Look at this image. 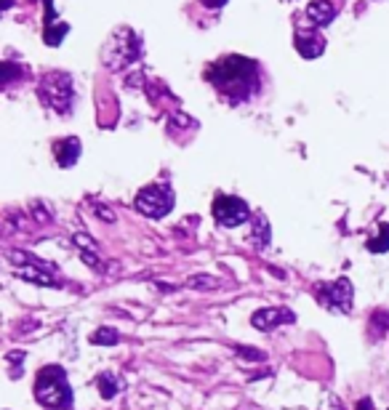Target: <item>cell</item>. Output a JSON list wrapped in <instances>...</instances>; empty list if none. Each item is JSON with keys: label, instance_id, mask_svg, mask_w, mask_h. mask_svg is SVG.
Returning <instances> with one entry per match:
<instances>
[{"label": "cell", "instance_id": "4", "mask_svg": "<svg viewBox=\"0 0 389 410\" xmlns=\"http://www.w3.org/2000/svg\"><path fill=\"white\" fill-rule=\"evenodd\" d=\"M139 53H142L139 38H136L131 29H121V32H115L112 40H109L107 51H104V64H109L112 69H121V67L136 62Z\"/></svg>", "mask_w": 389, "mask_h": 410}, {"label": "cell", "instance_id": "21", "mask_svg": "<svg viewBox=\"0 0 389 410\" xmlns=\"http://www.w3.org/2000/svg\"><path fill=\"white\" fill-rule=\"evenodd\" d=\"M189 285H216V282L211 278H198V280H192Z\"/></svg>", "mask_w": 389, "mask_h": 410}, {"label": "cell", "instance_id": "12", "mask_svg": "<svg viewBox=\"0 0 389 410\" xmlns=\"http://www.w3.org/2000/svg\"><path fill=\"white\" fill-rule=\"evenodd\" d=\"M54 19H56V13L54 8H51V0H48V13H46V29H43V40L48 43V46H59L62 40H64V35L69 32V27L62 22V25H54Z\"/></svg>", "mask_w": 389, "mask_h": 410}, {"label": "cell", "instance_id": "15", "mask_svg": "<svg viewBox=\"0 0 389 410\" xmlns=\"http://www.w3.org/2000/svg\"><path fill=\"white\" fill-rule=\"evenodd\" d=\"M254 242H256V248H267L269 226H267V219H264V216H259V229H254Z\"/></svg>", "mask_w": 389, "mask_h": 410}, {"label": "cell", "instance_id": "11", "mask_svg": "<svg viewBox=\"0 0 389 410\" xmlns=\"http://www.w3.org/2000/svg\"><path fill=\"white\" fill-rule=\"evenodd\" d=\"M307 19L315 27H325L336 19V6L331 0H312L307 6Z\"/></svg>", "mask_w": 389, "mask_h": 410}, {"label": "cell", "instance_id": "20", "mask_svg": "<svg viewBox=\"0 0 389 410\" xmlns=\"http://www.w3.org/2000/svg\"><path fill=\"white\" fill-rule=\"evenodd\" d=\"M203 6H208V8H221L227 0H200Z\"/></svg>", "mask_w": 389, "mask_h": 410}, {"label": "cell", "instance_id": "6", "mask_svg": "<svg viewBox=\"0 0 389 410\" xmlns=\"http://www.w3.org/2000/svg\"><path fill=\"white\" fill-rule=\"evenodd\" d=\"M318 299L328 312L336 315H347L352 309V282L347 278H339L334 282H320L318 288Z\"/></svg>", "mask_w": 389, "mask_h": 410}, {"label": "cell", "instance_id": "2", "mask_svg": "<svg viewBox=\"0 0 389 410\" xmlns=\"http://www.w3.org/2000/svg\"><path fill=\"white\" fill-rule=\"evenodd\" d=\"M35 397L41 405L51 410H69L72 408V386L67 381V373L59 365H48L38 373L35 381Z\"/></svg>", "mask_w": 389, "mask_h": 410}, {"label": "cell", "instance_id": "17", "mask_svg": "<svg viewBox=\"0 0 389 410\" xmlns=\"http://www.w3.org/2000/svg\"><path fill=\"white\" fill-rule=\"evenodd\" d=\"M91 341L94 344H118V333L112 331V328H102V331H96L91 336Z\"/></svg>", "mask_w": 389, "mask_h": 410}, {"label": "cell", "instance_id": "9", "mask_svg": "<svg viewBox=\"0 0 389 410\" xmlns=\"http://www.w3.org/2000/svg\"><path fill=\"white\" fill-rule=\"evenodd\" d=\"M296 51L301 53L304 59H318L322 51H325V38L318 35V32H307V29H299L294 38Z\"/></svg>", "mask_w": 389, "mask_h": 410}, {"label": "cell", "instance_id": "19", "mask_svg": "<svg viewBox=\"0 0 389 410\" xmlns=\"http://www.w3.org/2000/svg\"><path fill=\"white\" fill-rule=\"evenodd\" d=\"M357 410H374V399H371V397H362L360 402H357Z\"/></svg>", "mask_w": 389, "mask_h": 410}, {"label": "cell", "instance_id": "7", "mask_svg": "<svg viewBox=\"0 0 389 410\" xmlns=\"http://www.w3.org/2000/svg\"><path fill=\"white\" fill-rule=\"evenodd\" d=\"M211 211H214V219L221 226H240L251 216L248 205L240 198H235V195H219L214 200V208Z\"/></svg>", "mask_w": 389, "mask_h": 410}, {"label": "cell", "instance_id": "10", "mask_svg": "<svg viewBox=\"0 0 389 410\" xmlns=\"http://www.w3.org/2000/svg\"><path fill=\"white\" fill-rule=\"evenodd\" d=\"M81 142L75 139V136H67V139H59L54 144V155H56V163L62 165V168H72L78 158H81Z\"/></svg>", "mask_w": 389, "mask_h": 410}, {"label": "cell", "instance_id": "13", "mask_svg": "<svg viewBox=\"0 0 389 410\" xmlns=\"http://www.w3.org/2000/svg\"><path fill=\"white\" fill-rule=\"evenodd\" d=\"M96 384H99V392H102V397L104 399L115 397V395H118V389H121V384L115 381V376H112V373H102Z\"/></svg>", "mask_w": 389, "mask_h": 410}, {"label": "cell", "instance_id": "3", "mask_svg": "<svg viewBox=\"0 0 389 410\" xmlns=\"http://www.w3.org/2000/svg\"><path fill=\"white\" fill-rule=\"evenodd\" d=\"M174 208V189L168 184H149L136 195V211L149 219H163Z\"/></svg>", "mask_w": 389, "mask_h": 410}, {"label": "cell", "instance_id": "14", "mask_svg": "<svg viewBox=\"0 0 389 410\" xmlns=\"http://www.w3.org/2000/svg\"><path fill=\"white\" fill-rule=\"evenodd\" d=\"M368 251L371 253H387L389 251V224H381L378 238L368 240Z\"/></svg>", "mask_w": 389, "mask_h": 410}, {"label": "cell", "instance_id": "8", "mask_svg": "<svg viewBox=\"0 0 389 410\" xmlns=\"http://www.w3.org/2000/svg\"><path fill=\"white\" fill-rule=\"evenodd\" d=\"M296 315L291 309H261V312H256L254 317H251V325L259 328V331H269V328H275V325H282V322H294Z\"/></svg>", "mask_w": 389, "mask_h": 410}, {"label": "cell", "instance_id": "1", "mask_svg": "<svg viewBox=\"0 0 389 410\" xmlns=\"http://www.w3.org/2000/svg\"><path fill=\"white\" fill-rule=\"evenodd\" d=\"M208 80L229 102H245L259 88V67L245 56H224L208 69Z\"/></svg>", "mask_w": 389, "mask_h": 410}, {"label": "cell", "instance_id": "5", "mask_svg": "<svg viewBox=\"0 0 389 410\" xmlns=\"http://www.w3.org/2000/svg\"><path fill=\"white\" fill-rule=\"evenodd\" d=\"M41 99L48 107H54L56 112H69L72 107V80L64 72H48L41 80Z\"/></svg>", "mask_w": 389, "mask_h": 410}, {"label": "cell", "instance_id": "18", "mask_svg": "<svg viewBox=\"0 0 389 410\" xmlns=\"http://www.w3.org/2000/svg\"><path fill=\"white\" fill-rule=\"evenodd\" d=\"M240 352L245 360H264V355H261L259 349H245V346H240Z\"/></svg>", "mask_w": 389, "mask_h": 410}, {"label": "cell", "instance_id": "16", "mask_svg": "<svg viewBox=\"0 0 389 410\" xmlns=\"http://www.w3.org/2000/svg\"><path fill=\"white\" fill-rule=\"evenodd\" d=\"M389 328V312H376L374 320H371V333L378 336V333H384Z\"/></svg>", "mask_w": 389, "mask_h": 410}]
</instances>
